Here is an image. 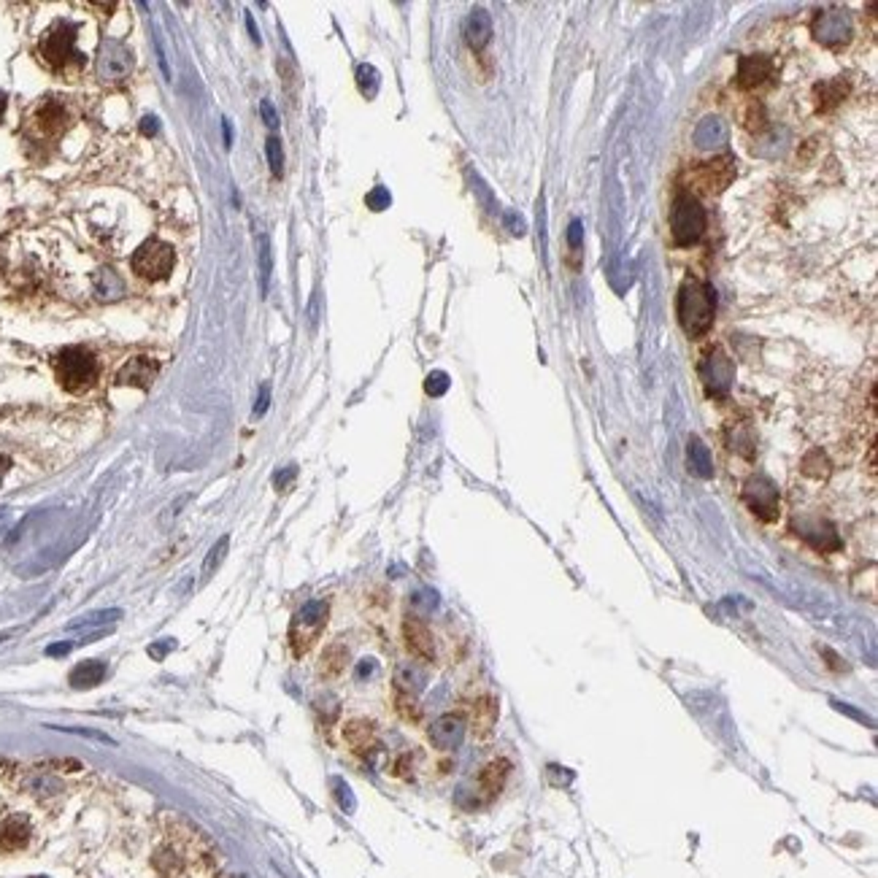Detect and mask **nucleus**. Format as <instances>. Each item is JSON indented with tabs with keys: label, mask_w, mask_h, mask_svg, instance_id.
<instances>
[{
	"label": "nucleus",
	"mask_w": 878,
	"mask_h": 878,
	"mask_svg": "<svg viewBox=\"0 0 878 878\" xmlns=\"http://www.w3.org/2000/svg\"><path fill=\"white\" fill-rule=\"evenodd\" d=\"M676 317L689 338L705 335L713 327V317H716L713 287L700 279H687L676 297Z\"/></svg>",
	"instance_id": "nucleus-1"
},
{
	"label": "nucleus",
	"mask_w": 878,
	"mask_h": 878,
	"mask_svg": "<svg viewBox=\"0 0 878 878\" xmlns=\"http://www.w3.org/2000/svg\"><path fill=\"white\" fill-rule=\"evenodd\" d=\"M76 30L79 27L71 25V22H58L55 27L43 33V38L38 43V51H41L43 63L51 71H60V73L81 71L84 55L81 51H76Z\"/></svg>",
	"instance_id": "nucleus-2"
},
{
	"label": "nucleus",
	"mask_w": 878,
	"mask_h": 878,
	"mask_svg": "<svg viewBox=\"0 0 878 878\" xmlns=\"http://www.w3.org/2000/svg\"><path fill=\"white\" fill-rule=\"evenodd\" d=\"M708 227L705 209L692 192H679L670 205V233L676 246H692L703 238Z\"/></svg>",
	"instance_id": "nucleus-3"
},
{
	"label": "nucleus",
	"mask_w": 878,
	"mask_h": 878,
	"mask_svg": "<svg viewBox=\"0 0 878 878\" xmlns=\"http://www.w3.org/2000/svg\"><path fill=\"white\" fill-rule=\"evenodd\" d=\"M55 374L63 389L87 392L97 381V359L84 346H68L55 359Z\"/></svg>",
	"instance_id": "nucleus-4"
},
{
	"label": "nucleus",
	"mask_w": 878,
	"mask_h": 878,
	"mask_svg": "<svg viewBox=\"0 0 878 878\" xmlns=\"http://www.w3.org/2000/svg\"><path fill=\"white\" fill-rule=\"evenodd\" d=\"M327 616H330V603L327 600H308L292 619V628H289V646L295 657H303L308 649L317 643V638L322 635L325 625H327Z\"/></svg>",
	"instance_id": "nucleus-5"
},
{
	"label": "nucleus",
	"mask_w": 878,
	"mask_h": 878,
	"mask_svg": "<svg viewBox=\"0 0 878 878\" xmlns=\"http://www.w3.org/2000/svg\"><path fill=\"white\" fill-rule=\"evenodd\" d=\"M130 266L146 281H163L171 276V271L176 266V251L160 238H149L133 251Z\"/></svg>",
	"instance_id": "nucleus-6"
},
{
	"label": "nucleus",
	"mask_w": 878,
	"mask_h": 878,
	"mask_svg": "<svg viewBox=\"0 0 878 878\" xmlns=\"http://www.w3.org/2000/svg\"><path fill=\"white\" fill-rule=\"evenodd\" d=\"M741 497L746 503V508L757 516L762 522H776L779 520V511H782V495L779 487L773 484L767 476L757 474L751 479H746Z\"/></svg>",
	"instance_id": "nucleus-7"
},
{
	"label": "nucleus",
	"mask_w": 878,
	"mask_h": 878,
	"mask_svg": "<svg viewBox=\"0 0 878 878\" xmlns=\"http://www.w3.org/2000/svg\"><path fill=\"white\" fill-rule=\"evenodd\" d=\"M700 379L711 397H728L736 381V366L725 354V349H711L700 363Z\"/></svg>",
	"instance_id": "nucleus-8"
},
{
	"label": "nucleus",
	"mask_w": 878,
	"mask_h": 878,
	"mask_svg": "<svg viewBox=\"0 0 878 878\" xmlns=\"http://www.w3.org/2000/svg\"><path fill=\"white\" fill-rule=\"evenodd\" d=\"M68 122H71L68 109L60 100H51V97L41 100L33 109V114L27 117V127H30L33 138H38V141H58L65 133Z\"/></svg>",
	"instance_id": "nucleus-9"
},
{
	"label": "nucleus",
	"mask_w": 878,
	"mask_h": 878,
	"mask_svg": "<svg viewBox=\"0 0 878 878\" xmlns=\"http://www.w3.org/2000/svg\"><path fill=\"white\" fill-rule=\"evenodd\" d=\"M133 71V55L122 41L106 38L97 49V76L103 81H122Z\"/></svg>",
	"instance_id": "nucleus-10"
},
{
	"label": "nucleus",
	"mask_w": 878,
	"mask_h": 878,
	"mask_svg": "<svg viewBox=\"0 0 878 878\" xmlns=\"http://www.w3.org/2000/svg\"><path fill=\"white\" fill-rule=\"evenodd\" d=\"M813 38L821 46H830V49L846 46L851 41V17L846 12H838V9L821 12L813 19Z\"/></svg>",
	"instance_id": "nucleus-11"
},
{
	"label": "nucleus",
	"mask_w": 878,
	"mask_h": 878,
	"mask_svg": "<svg viewBox=\"0 0 878 878\" xmlns=\"http://www.w3.org/2000/svg\"><path fill=\"white\" fill-rule=\"evenodd\" d=\"M465 728H468V725H465V716L462 713H443V716H438L433 725H430L427 738H430V743L438 751H454L462 743V738H465Z\"/></svg>",
	"instance_id": "nucleus-12"
},
{
	"label": "nucleus",
	"mask_w": 878,
	"mask_h": 878,
	"mask_svg": "<svg viewBox=\"0 0 878 878\" xmlns=\"http://www.w3.org/2000/svg\"><path fill=\"white\" fill-rule=\"evenodd\" d=\"M736 176V160L733 158H719L713 163H703L697 171H695V179L700 184L703 192H721Z\"/></svg>",
	"instance_id": "nucleus-13"
},
{
	"label": "nucleus",
	"mask_w": 878,
	"mask_h": 878,
	"mask_svg": "<svg viewBox=\"0 0 878 878\" xmlns=\"http://www.w3.org/2000/svg\"><path fill=\"white\" fill-rule=\"evenodd\" d=\"M403 638L411 654H417L420 659H433L435 657V641L430 628L422 622L420 616H405L403 619Z\"/></svg>",
	"instance_id": "nucleus-14"
},
{
	"label": "nucleus",
	"mask_w": 878,
	"mask_h": 878,
	"mask_svg": "<svg viewBox=\"0 0 878 878\" xmlns=\"http://www.w3.org/2000/svg\"><path fill=\"white\" fill-rule=\"evenodd\" d=\"M468 725H471V733L479 738V741H487L497 725V700L492 695H481L474 700L471 711H468Z\"/></svg>",
	"instance_id": "nucleus-15"
},
{
	"label": "nucleus",
	"mask_w": 878,
	"mask_h": 878,
	"mask_svg": "<svg viewBox=\"0 0 878 878\" xmlns=\"http://www.w3.org/2000/svg\"><path fill=\"white\" fill-rule=\"evenodd\" d=\"M158 374H160V363H158V359H151V357H133V359H127V366L117 374V384L149 389L151 381L158 379Z\"/></svg>",
	"instance_id": "nucleus-16"
},
{
	"label": "nucleus",
	"mask_w": 878,
	"mask_h": 878,
	"mask_svg": "<svg viewBox=\"0 0 878 878\" xmlns=\"http://www.w3.org/2000/svg\"><path fill=\"white\" fill-rule=\"evenodd\" d=\"M773 71H776V65H773L770 58H741L738 63V87L741 89H754V87H762L767 79H773Z\"/></svg>",
	"instance_id": "nucleus-17"
},
{
	"label": "nucleus",
	"mask_w": 878,
	"mask_h": 878,
	"mask_svg": "<svg viewBox=\"0 0 878 878\" xmlns=\"http://www.w3.org/2000/svg\"><path fill=\"white\" fill-rule=\"evenodd\" d=\"M508 776H511V762L505 759V757H497V759H492L481 773H479V792H481V797L484 800H492V797H497L500 792H503V787H505V782H508Z\"/></svg>",
	"instance_id": "nucleus-18"
},
{
	"label": "nucleus",
	"mask_w": 878,
	"mask_h": 878,
	"mask_svg": "<svg viewBox=\"0 0 878 878\" xmlns=\"http://www.w3.org/2000/svg\"><path fill=\"white\" fill-rule=\"evenodd\" d=\"M797 530L819 551H836V549H841V538H838V533H836V528L830 522L805 520L803 525H797Z\"/></svg>",
	"instance_id": "nucleus-19"
},
{
	"label": "nucleus",
	"mask_w": 878,
	"mask_h": 878,
	"mask_svg": "<svg viewBox=\"0 0 878 878\" xmlns=\"http://www.w3.org/2000/svg\"><path fill=\"white\" fill-rule=\"evenodd\" d=\"M343 738L351 746V751H357L359 757H371L376 749V728L368 719H351L343 728Z\"/></svg>",
	"instance_id": "nucleus-20"
},
{
	"label": "nucleus",
	"mask_w": 878,
	"mask_h": 878,
	"mask_svg": "<svg viewBox=\"0 0 878 878\" xmlns=\"http://www.w3.org/2000/svg\"><path fill=\"white\" fill-rule=\"evenodd\" d=\"M30 841V821L25 816H6L0 821V849L17 851Z\"/></svg>",
	"instance_id": "nucleus-21"
},
{
	"label": "nucleus",
	"mask_w": 878,
	"mask_h": 878,
	"mask_svg": "<svg viewBox=\"0 0 878 878\" xmlns=\"http://www.w3.org/2000/svg\"><path fill=\"white\" fill-rule=\"evenodd\" d=\"M465 41L476 51H481L492 41V19L484 9H474L465 19Z\"/></svg>",
	"instance_id": "nucleus-22"
},
{
	"label": "nucleus",
	"mask_w": 878,
	"mask_h": 878,
	"mask_svg": "<svg viewBox=\"0 0 878 878\" xmlns=\"http://www.w3.org/2000/svg\"><path fill=\"white\" fill-rule=\"evenodd\" d=\"M687 457H689V471H692L695 476H700V479H711V476H713V457H711V449H708L697 435L689 438Z\"/></svg>",
	"instance_id": "nucleus-23"
},
{
	"label": "nucleus",
	"mask_w": 878,
	"mask_h": 878,
	"mask_svg": "<svg viewBox=\"0 0 878 878\" xmlns=\"http://www.w3.org/2000/svg\"><path fill=\"white\" fill-rule=\"evenodd\" d=\"M103 679H106V665L100 659H87L71 670V687H76V689H89V687L100 684Z\"/></svg>",
	"instance_id": "nucleus-24"
},
{
	"label": "nucleus",
	"mask_w": 878,
	"mask_h": 878,
	"mask_svg": "<svg viewBox=\"0 0 878 878\" xmlns=\"http://www.w3.org/2000/svg\"><path fill=\"white\" fill-rule=\"evenodd\" d=\"M349 665V649L343 643H333L325 649L322 659H320V676L322 679H335L343 674V667Z\"/></svg>",
	"instance_id": "nucleus-25"
},
{
	"label": "nucleus",
	"mask_w": 878,
	"mask_h": 878,
	"mask_svg": "<svg viewBox=\"0 0 878 878\" xmlns=\"http://www.w3.org/2000/svg\"><path fill=\"white\" fill-rule=\"evenodd\" d=\"M271 241L266 233L257 235V263H260V292L263 297L268 295V284H271V273H273V257H271Z\"/></svg>",
	"instance_id": "nucleus-26"
},
{
	"label": "nucleus",
	"mask_w": 878,
	"mask_h": 878,
	"mask_svg": "<svg viewBox=\"0 0 878 878\" xmlns=\"http://www.w3.org/2000/svg\"><path fill=\"white\" fill-rule=\"evenodd\" d=\"M117 619H122V611L119 608H106V611H92L87 616H79V619H73V622H68L65 628L71 633H76V630H87V628H97V625H112V622H117Z\"/></svg>",
	"instance_id": "nucleus-27"
},
{
	"label": "nucleus",
	"mask_w": 878,
	"mask_h": 878,
	"mask_svg": "<svg viewBox=\"0 0 878 878\" xmlns=\"http://www.w3.org/2000/svg\"><path fill=\"white\" fill-rule=\"evenodd\" d=\"M846 89H849L846 81H824V84H819L816 87V92H819V109L821 112H833L838 103L846 97Z\"/></svg>",
	"instance_id": "nucleus-28"
},
{
	"label": "nucleus",
	"mask_w": 878,
	"mask_h": 878,
	"mask_svg": "<svg viewBox=\"0 0 878 878\" xmlns=\"http://www.w3.org/2000/svg\"><path fill=\"white\" fill-rule=\"evenodd\" d=\"M357 87H359V92H363L368 100H374V97L379 95V87H381V76H379V71H376L374 65L363 63V65L357 68Z\"/></svg>",
	"instance_id": "nucleus-29"
},
{
	"label": "nucleus",
	"mask_w": 878,
	"mask_h": 878,
	"mask_svg": "<svg viewBox=\"0 0 878 878\" xmlns=\"http://www.w3.org/2000/svg\"><path fill=\"white\" fill-rule=\"evenodd\" d=\"M803 474L811 476V479H828L830 474V459L824 457V451L813 449L803 457Z\"/></svg>",
	"instance_id": "nucleus-30"
},
{
	"label": "nucleus",
	"mask_w": 878,
	"mask_h": 878,
	"mask_svg": "<svg viewBox=\"0 0 878 878\" xmlns=\"http://www.w3.org/2000/svg\"><path fill=\"white\" fill-rule=\"evenodd\" d=\"M227 549H230V538L225 535V538H220L217 543H214V549L209 551V554H205V562H203V579H212L214 574H217V567L222 565V559H225V554H227Z\"/></svg>",
	"instance_id": "nucleus-31"
},
{
	"label": "nucleus",
	"mask_w": 878,
	"mask_h": 878,
	"mask_svg": "<svg viewBox=\"0 0 878 878\" xmlns=\"http://www.w3.org/2000/svg\"><path fill=\"white\" fill-rule=\"evenodd\" d=\"M395 708H397V713H400L405 721H417V719L422 716V708H420L414 692H405V689H397V692H395Z\"/></svg>",
	"instance_id": "nucleus-32"
},
{
	"label": "nucleus",
	"mask_w": 878,
	"mask_h": 878,
	"mask_svg": "<svg viewBox=\"0 0 878 878\" xmlns=\"http://www.w3.org/2000/svg\"><path fill=\"white\" fill-rule=\"evenodd\" d=\"M266 154H268V166H271V173L276 179L284 176V149H281V141L276 135H271L266 141Z\"/></svg>",
	"instance_id": "nucleus-33"
},
{
	"label": "nucleus",
	"mask_w": 878,
	"mask_h": 878,
	"mask_svg": "<svg viewBox=\"0 0 878 878\" xmlns=\"http://www.w3.org/2000/svg\"><path fill=\"white\" fill-rule=\"evenodd\" d=\"M95 289H97L100 297H117V295L122 292V281H119L117 273H112V271H100V273L95 276Z\"/></svg>",
	"instance_id": "nucleus-34"
},
{
	"label": "nucleus",
	"mask_w": 878,
	"mask_h": 878,
	"mask_svg": "<svg viewBox=\"0 0 878 878\" xmlns=\"http://www.w3.org/2000/svg\"><path fill=\"white\" fill-rule=\"evenodd\" d=\"M733 446L730 449H736L738 454H743V457H754V438H751V430L746 427V425H736L733 427V441H730Z\"/></svg>",
	"instance_id": "nucleus-35"
},
{
	"label": "nucleus",
	"mask_w": 878,
	"mask_h": 878,
	"mask_svg": "<svg viewBox=\"0 0 878 878\" xmlns=\"http://www.w3.org/2000/svg\"><path fill=\"white\" fill-rule=\"evenodd\" d=\"M366 203H368V209H374V212H384V209H389L392 195H389L387 187H374V189L368 192Z\"/></svg>",
	"instance_id": "nucleus-36"
},
{
	"label": "nucleus",
	"mask_w": 878,
	"mask_h": 878,
	"mask_svg": "<svg viewBox=\"0 0 878 878\" xmlns=\"http://www.w3.org/2000/svg\"><path fill=\"white\" fill-rule=\"evenodd\" d=\"M446 389H449V376L443 371H433L425 381V392L433 395V397H441Z\"/></svg>",
	"instance_id": "nucleus-37"
},
{
	"label": "nucleus",
	"mask_w": 878,
	"mask_h": 878,
	"mask_svg": "<svg viewBox=\"0 0 878 878\" xmlns=\"http://www.w3.org/2000/svg\"><path fill=\"white\" fill-rule=\"evenodd\" d=\"M567 243H571V249H574V251H579V249H581V243H584V227H581V222H579V220H574V222H571V227H567Z\"/></svg>",
	"instance_id": "nucleus-38"
},
{
	"label": "nucleus",
	"mask_w": 878,
	"mask_h": 878,
	"mask_svg": "<svg viewBox=\"0 0 878 878\" xmlns=\"http://www.w3.org/2000/svg\"><path fill=\"white\" fill-rule=\"evenodd\" d=\"M260 114H263V122L268 125V127H279V114H276V109H273V103L271 100H263L260 103Z\"/></svg>",
	"instance_id": "nucleus-39"
},
{
	"label": "nucleus",
	"mask_w": 878,
	"mask_h": 878,
	"mask_svg": "<svg viewBox=\"0 0 878 878\" xmlns=\"http://www.w3.org/2000/svg\"><path fill=\"white\" fill-rule=\"evenodd\" d=\"M268 403H271V387L263 384L260 387V397H257V405H254V417H263L266 411H268Z\"/></svg>",
	"instance_id": "nucleus-40"
},
{
	"label": "nucleus",
	"mask_w": 878,
	"mask_h": 878,
	"mask_svg": "<svg viewBox=\"0 0 878 878\" xmlns=\"http://www.w3.org/2000/svg\"><path fill=\"white\" fill-rule=\"evenodd\" d=\"M76 649V641H65V643H51L49 649H46V654L49 657H65V654H71Z\"/></svg>",
	"instance_id": "nucleus-41"
},
{
	"label": "nucleus",
	"mask_w": 878,
	"mask_h": 878,
	"mask_svg": "<svg viewBox=\"0 0 878 878\" xmlns=\"http://www.w3.org/2000/svg\"><path fill=\"white\" fill-rule=\"evenodd\" d=\"M141 133H143V135H158V133H160V122H158V117H151V114L143 117V119H141Z\"/></svg>",
	"instance_id": "nucleus-42"
},
{
	"label": "nucleus",
	"mask_w": 878,
	"mask_h": 878,
	"mask_svg": "<svg viewBox=\"0 0 878 878\" xmlns=\"http://www.w3.org/2000/svg\"><path fill=\"white\" fill-rule=\"evenodd\" d=\"M505 222H508V227H511V233H513V235H525L528 225H525V220H522V217H516V214H505Z\"/></svg>",
	"instance_id": "nucleus-43"
},
{
	"label": "nucleus",
	"mask_w": 878,
	"mask_h": 878,
	"mask_svg": "<svg viewBox=\"0 0 878 878\" xmlns=\"http://www.w3.org/2000/svg\"><path fill=\"white\" fill-rule=\"evenodd\" d=\"M295 474H297L295 468H287V471H281V474L276 476V481H273V484H276V489H284V487H287V481H289V479H295Z\"/></svg>",
	"instance_id": "nucleus-44"
},
{
	"label": "nucleus",
	"mask_w": 878,
	"mask_h": 878,
	"mask_svg": "<svg viewBox=\"0 0 878 878\" xmlns=\"http://www.w3.org/2000/svg\"><path fill=\"white\" fill-rule=\"evenodd\" d=\"M821 654H824V657H828V659H830V665H833V670H846V662H843V659H838V657H836V654H833L830 649H821Z\"/></svg>",
	"instance_id": "nucleus-45"
},
{
	"label": "nucleus",
	"mask_w": 878,
	"mask_h": 878,
	"mask_svg": "<svg viewBox=\"0 0 878 878\" xmlns=\"http://www.w3.org/2000/svg\"><path fill=\"white\" fill-rule=\"evenodd\" d=\"M222 141H225L227 149L233 146V127H230V119H227V117L222 119Z\"/></svg>",
	"instance_id": "nucleus-46"
},
{
	"label": "nucleus",
	"mask_w": 878,
	"mask_h": 878,
	"mask_svg": "<svg viewBox=\"0 0 878 878\" xmlns=\"http://www.w3.org/2000/svg\"><path fill=\"white\" fill-rule=\"evenodd\" d=\"M246 27H249V35H251V41H254V43H260V30H257V25H254V17H251V14H246Z\"/></svg>",
	"instance_id": "nucleus-47"
},
{
	"label": "nucleus",
	"mask_w": 878,
	"mask_h": 878,
	"mask_svg": "<svg viewBox=\"0 0 878 878\" xmlns=\"http://www.w3.org/2000/svg\"><path fill=\"white\" fill-rule=\"evenodd\" d=\"M9 525H12V513H9V508H0V533H6Z\"/></svg>",
	"instance_id": "nucleus-48"
},
{
	"label": "nucleus",
	"mask_w": 878,
	"mask_h": 878,
	"mask_svg": "<svg viewBox=\"0 0 878 878\" xmlns=\"http://www.w3.org/2000/svg\"><path fill=\"white\" fill-rule=\"evenodd\" d=\"M9 465H12V462H9L6 457H0V481H4V476H6V471H9Z\"/></svg>",
	"instance_id": "nucleus-49"
},
{
	"label": "nucleus",
	"mask_w": 878,
	"mask_h": 878,
	"mask_svg": "<svg viewBox=\"0 0 878 878\" xmlns=\"http://www.w3.org/2000/svg\"><path fill=\"white\" fill-rule=\"evenodd\" d=\"M158 646H166V651H171L173 641H168V643H158ZM149 654H151V657H160V649H149Z\"/></svg>",
	"instance_id": "nucleus-50"
},
{
	"label": "nucleus",
	"mask_w": 878,
	"mask_h": 878,
	"mask_svg": "<svg viewBox=\"0 0 878 878\" xmlns=\"http://www.w3.org/2000/svg\"><path fill=\"white\" fill-rule=\"evenodd\" d=\"M4 112H6V97L0 95V119H4Z\"/></svg>",
	"instance_id": "nucleus-51"
},
{
	"label": "nucleus",
	"mask_w": 878,
	"mask_h": 878,
	"mask_svg": "<svg viewBox=\"0 0 878 878\" xmlns=\"http://www.w3.org/2000/svg\"><path fill=\"white\" fill-rule=\"evenodd\" d=\"M6 638H9V635H6V633H0V641H6Z\"/></svg>",
	"instance_id": "nucleus-52"
}]
</instances>
